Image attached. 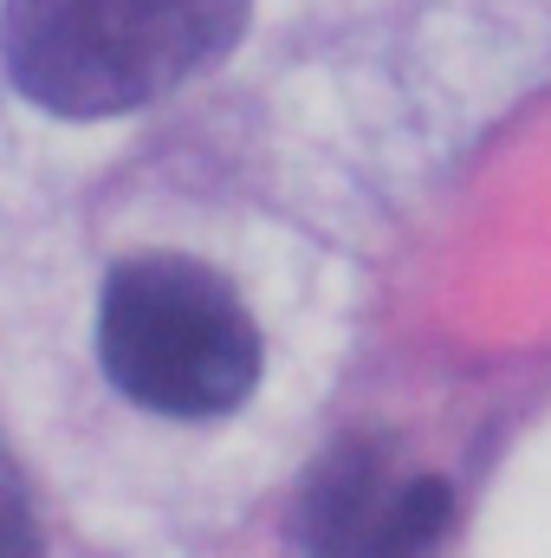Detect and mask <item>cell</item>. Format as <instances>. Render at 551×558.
I'll use <instances>...</instances> for the list:
<instances>
[{
  "instance_id": "6da1fadb",
  "label": "cell",
  "mask_w": 551,
  "mask_h": 558,
  "mask_svg": "<svg viewBox=\"0 0 551 558\" xmlns=\"http://www.w3.org/2000/svg\"><path fill=\"white\" fill-rule=\"evenodd\" d=\"M254 0H0V65L52 118H118L234 52Z\"/></svg>"
},
{
  "instance_id": "7a4b0ae2",
  "label": "cell",
  "mask_w": 551,
  "mask_h": 558,
  "mask_svg": "<svg viewBox=\"0 0 551 558\" xmlns=\"http://www.w3.org/2000/svg\"><path fill=\"white\" fill-rule=\"evenodd\" d=\"M98 357L131 403L208 422L254 397L267 344L241 292L215 267L182 254H143L105 279Z\"/></svg>"
},
{
  "instance_id": "3957f363",
  "label": "cell",
  "mask_w": 551,
  "mask_h": 558,
  "mask_svg": "<svg viewBox=\"0 0 551 558\" xmlns=\"http://www.w3.org/2000/svg\"><path fill=\"white\" fill-rule=\"evenodd\" d=\"M454 494L441 474L396 468L383 441L331 448L292 507V539L305 558H428L448 533Z\"/></svg>"
},
{
  "instance_id": "277c9868",
  "label": "cell",
  "mask_w": 551,
  "mask_h": 558,
  "mask_svg": "<svg viewBox=\"0 0 551 558\" xmlns=\"http://www.w3.org/2000/svg\"><path fill=\"white\" fill-rule=\"evenodd\" d=\"M0 558H39V520L7 454H0Z\"/></svg>"
}]
</instances>
